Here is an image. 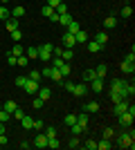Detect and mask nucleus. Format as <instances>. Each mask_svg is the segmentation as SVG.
<instances>
[{
	"label": "nucleus",
	"instance_id": "052dcab7",
	"mask_svg": "<svg viewBox=\"0 0 135 150\" xmlns=\"http://www.w3.org/2000/svg\"><path fill=\"white\" fill-rule=\"evenodd\" d=\"M7 2H9V0H0V5H7Z\"/></svg>",
	"mask_w": 135,
	"mask_h": 150
},
{
	"label": "nucleus",
	"instance_id": "f704fd0d",
	"mask_svg": "<svg viewBox=\"0 0 135 150\" xmlns=\"http://www.w3.org/2000/svg\"><path fill=\"white\" fill-rule=\"evenodd\" d=\"M63 123H65V125H74V123H77V114H65Z\"/></svg>",
	"mask_w": 135,
	"mask_h": 150
},
{
	"label": "nucleus",
	"instance_id": "37998d69",
	"mask_svg": "<svg viewBox=\"0 0 135 150\" xmlns=\"http://www.w3.org/2000/svg\"><path fill=\"white\" fill-rule=\"evenodd\" d=\"M81 146H84L86 150H97V141H95V139H88V141H86V144H81Z\"/></svg>",
	"mask_w": 135,
	"mask_h": 150
},
{
	"label": "nucleus",
	"instance_id": "5701e85b",
	"mask_svg": "<svg viewBox=\"0 0 135 150\" xmlns=\"http://www.w3.org/2000/svg\"><path fill=\"white\" fill-rule=\"evenodd\" d=\"M20 123H23V128H25V130H32V125H34V119L32 117H23V119H20Z\"/></svg>",
	"mask_w": 135,
	"mask_h": 150
},
{
	"label": "nucleus",
	"instance_id": "c756f323",
	"mask_svg": "<svg viewBox=\"0 0 135 150\" xmlns=\"http://www.w3.org/2000/svg\"><path fill=\"white\" fill-rule=\"evenodd\" d=\"M77 123H81V125L88 128V112H79L77 114Z\"/></svg>",
	"mask_w": 135,
	"mask_h": 150
},
{
	"label": "nucleus",
	"instance_id": "393cba45",
	"mask_svg": "<svg viewBox=\"0 0 135 150\" xmlns=\"http://www.w3.org/2000/svg\"><path fill=\"white\" fill-rule=\"evenodd\" d=\"M50 79H52V81H54V83H59V85H61V83L65 81L63 76H61V72H59L56 67H54V72H52V76H50Z\"/></svg>",
	"mask_w": 135,
	"mask_h": 150
},
{
	"label": "nucleus",
	"instance_id": "6ab92c4d",
	"mask_svg": "<svg viewBox=\"0 0 135 150\" xmlns=\"http://www.w3.org/2000/svg\"><path fill=\"white\" fill-rule=\"evenodd\" d=\"M70 130H72V134H84L86 130H88V128H86V125H81V123H74V125H70Z\"/></svg>",
	"mask_w": 135,
	"mask_h": 150
},
{
	"label": "nucleus",
	"instance_id": "603ef678",
	"mask_svg": "<svg viewBox=\"0 0 135 150\" xmlns=\"http://www.w3.org/2000/svg\"><path fill=\"white\" fill-rule=\"evenodd\" d=\"M61 2H63V0H47V2H45V5H50L52 9H56V7L61 5Z\"/></svg>",
	"mask_w": 135,
	"mask_h": 150
},
{
	"label": "nucleus",
	"instance_id": "6e6d98bb",
	"mask_svg": "<svg viewBox=\"0 0 135 150\" xmlns=\"http://www.w3.org/2000/svg\"><path fill=\"white\" fill-rule=\"evenodd\" d=\"M61 85H63V88L68 90V92H72V88H74V83H72V81H63Z\"/></svg>",
	"mask_w": 135,
	"mask_h": 150
},
{
	"label": "nucleus",
	"instance_id": "ea45409f",
	"mask_svg": "<svg viewBox=\"0 0 135 150\" xmlns=\"http://www.w3.org/2000/svg\"><path fill=\"white\" fill-rule=\"evenodd\" d=\"M54 13H56V16H63V13H68V5H65V2H61V5L54 9Z\"/></svg>",
	"mask_w": 135,
	"mask_h": 150
},
{
	"label": "nucleus",
	"instance_id": "864d4df0",
	"mask_svg": "<svg viewBox=\"0 0 135 150\" xmlns=\"http://www.w3.org/2000/svg\"><path fill=\"white\" fill-rule=\"evenodd\" d=\"M124 61H129V63H135V50L131 47V54H126V58Z\"/></svg>",
	"mask_w": 135,
	"mask_h": 150
},
{
	"label": "nucleus",
	"instance_id": "bf43d9fd",
	"mask_svg": "<svg viewBox=\"0 0 135 150\" xmlns=\"http://www.w3.org/2000/svg\"><path fill=\"white\" fill-rule=\"evenodd\" d=\"M29 146H32V141H23V144H20V148H23V150H27Z\"/></svg>",
	"mask_w": 135,
	"mask_h": 150
},
{
	"label": "nucleus",
	"instance_id": "412c9836",
	"mask_svg": "<svg viewBox=\"0 0 135 150\" xmlns=\"http://www.w3.org/2000/svg\"><path fill=\"white\" fill-rule=\"evenodd\" d=\"M39 94H41V99H43V101H50L52 99V90L50 88H39Z\"/></svg>",
	"mask_w": 135,
	"mask_h": 150
},
{
	"label": "nucleus",
	"instance_id": "4c0bfd02",
	"mask_svg": "<svg viewBox=\"0 0 135 150\" xmlns=\"http://www.w3.org/2000/svg\"><path fill=\"white\" fill-rule=\"evenodd\" d=\"M50 61H52V67H56V69H59V67H61V65H63V63H65V61H63V58H61V56H52Z\"/></svg>",
	"mask_w": 135,
	"mask_h": 150
},
{
	"label": "nucleus",
	"instance_id": "dca6fc26",
	"mask_svg": "<svg viewBox=\"0 0 135 150\" xmlns=\"http://www.w3.org/2000/svg\"><path fill=\"white\" fill-rule=\"evenodd\" d=\"M79 29H81V27H79V23H77V20H74V18H72L70 23L65 25V31H70V34H77Z\"/></svg>",
	"mask_w": 135,
	"mask_h": 150
},
{
	"label": "nucleus",
	"instance_id": "de8ad7c7",
	"mask_svg": "<svg viewBox=\"0 0 135 150\" xmlns=\"http://www.w3.org/2000/svg\"><path fill=\"white\" fill-rule=\"evenodd\" d=\"M43 103H45V101L41 99V96H36V99L32 101V108H36V110H41V108H43Z\"/></svg>",
	"mask_w": 135,
	"mask_h": 150
},
{
	"label": "nucleus",
	"instance_id": "a19ab883",
	"mask_svg": "<svg viewBox=\"0 0 135 150\" xmlns=\"http://www.w3.org/2000/svg\"><path fill=\"white\" fill-rule=\"evenodd\" d=\"M43 132H45V137H47V139H50V137H56V128H52V125L43 128Z\"/></svg>",
	"mask_w": 135,
	"mask_h": 150
},
{
	"label": "nucleus",
	"instance_id": "f257e3e1",
	"mask_svg": "<svg viewBox=\"0 0 135 150\" xmlns=\"http://www.w3.org/2000/svg\"><path fill=\"white\" fill-rule=\"evenodd\" d=\"M135 134H133V130H124L122 134H119V137H117V146H119V148H131L133 150L135 148Z\"/></svg>",
	"mask_w": 135,
	"mask_h": 150
},
{
	"label": "nucleus",
	"instance_id": "2f4dec72",
	"mask_svg": "<svg viewBox=\"0 0 135 150\" xmlns=\"http://www.w3.org/2000/svg\"><path fill=\"white\" fill-rule=\"evenodd\" d=\"M68 148H81V141H79L77 134H72V139L68 141Z\"/></svg>",
	"mask_w": 135,
	"mask_h": 150
},
{
	"label": "nucleus",
	"instance_id": "1a4fd4ad",
	"mask_svg": "<svg viewBox=\"0 0 135 150\" xmlns=\"http://www.w3.org/2000/svg\"><path fill=\"white\" fill-rule=\"evenodd\" d=\"M39 88H41V85H39L36 81H32V79H27V81H25V85H23V90H25L27 94H34V92H39Z\"/></svg>",
	"mask_w": 135,
	"mask_h": 150
},
{
	"label": "nucleus",
	"instance_id": "79ce46f5",
	"mask_svg": "<svg viewBox=\"0 0 135 150\" xmlns=\"http://www.w3.org/2000/svg\"><path fill=\"white\" fill-rule=\"evenodd\" d=\"M9 119H11V114L7 112L5 108H0V121H2V123H7V121H9Z\"/></svg>",
	"mask_w": 135,
	"mask_h": 150
},
{
	"label": "nucleus",
	"instance_id": "a878e982",
	"mask_svg": "<svg viewBox=\"0 0 135 150\" xmlns=\"http://www.w3.org/2000/svg\"><path fill=\"white\" fill-rule=\"evenodd\" d=\"M74 38H77V43H88V34H86L84 29H79L77 34H74Z\"/></svg>",
	"mask_w": 135,
	"mask_h": 150
},
{
	"label": "nucleus",
	"instance_id": "a18cd8bd",
	"mask_svg": "<svg viewBox=\"0 0 135 150\" xmlns=\"http://www.w3.org/2000/svg\"><path fill=\"white\" fill-rule=\"evenodd\" d=\"M52 72H54V67H52V65H50V67H43V69H41V76L50 79V76H52Z\"/></svg>",
	"mask_w": 135,
	"mask_h": 150
},
{
	"label": "nucleus",
	"instance_id": "8fccbe9b",
	"mask_svg": "<svg viewBox=\"0 0 135 150\" xmlns=\"http://www.w3.org/2000/svg\"><path fill=\"white\" fill-rule=\"evenodd\" d=\"M11 117H14V119H23V117H25V112H23V110H20V108H16V110H14V114H11Z\"/></svg>",
	"mask_w": 135,
	"mask_h": 150
},
{
	"label": "nucleus",
	"instance_id": "aec40b11",
	"mask_svg": "<svg viewBox=\"0 0 135 150\" xmlns=\"http://www.w3.org/2000/svg\"><path fill=\"white\" fill-rule=\"evenodd\" d=\"M104 27H106V29H115L117 27V18L115 16H108V18L104 20Z\"/></svg>",
	"mask_w": 135,
	"mask_h": 150
},
{
	"label": "nucleus",
	"instance_id": "3c124183",
	"mask_svg": "<svg viewBox=\"0 0 135 150\" xmlns=\"http://www.w3.org/2000/svg\"><path fill=\"white\" fill-rule=\"evenodd\" d=\"M104 137H106V139H113V137H115V130H113V128H106V130H104Z\"/></svg>",
	"mask_w": 135,
	"mask_h": 150
},
{
	"label": "nucleus",
	"instance_id": "a211bd4d",
	"mask_svg": "<svg viewBox=\"0 0 135 150\" xmlns=\"http://www.w3.org/2000/svg\"><path fill=\"white\" fill-rule=\"evenodd\" d=\"M95 74L99 76V79H106V74H108V67L101 63V65H97V67H95Z\"/></svg>",
	"mask_w": 135,
	"mask_h": 150
},
{
	"label": "nucleus",
	"instance_id": "9b49d317",
	"mask_svg": "<svg viewBox=\"0 0 135 150\" xmlns=\"http://www.w3.org/2000/svg\"><path fill=\"white\" fill-rule=\"evenodd\" d=\"M99 103H97V101H90V103H86L84 105V112H88V114H95V112H99Z\"/></svg>",
	"mask_w": 135,
	"mask_h": 150
},
{
	"label": "nucleus",
	"instance_id": "473e14b6",
	"mask_svg": "<svg viewBox=\"0 0 135 150\" xmlns=\"http://www.w3.org/2000/svg\"><path fill=\"white\" fill-rule=\"evenodd\" d=\"M16 65H20V67H27L29 65V58L23 54V56H16Z\"/></svg>",
	"mask_w": 135,
	"mask_h": 150
},
{
	"label": "nucleus",
	"instance_id": "20e7f679",
	"mask_svg": "<svg viewBox=\"0 0 135 150\" xmlns=\"http://www.w3.org/2000/svg\"><path fill=\"white\" fill-rule=\"evenodd\" d=\"M131 105V101L129 99H122V101H117V103H113V114L115 117H119L122 112H126V108Z\"/></svg>",
	"mask_w": 135,
	"mask_h": 150
},
{
	"label": "nucleus",
	"instance_id": "09e8293b",
	"mask_svg": "<svg viewBox=\"0 0 135 150\" xmlns=\"http://www.w3.org/2000/svg\"><path fill=\"white\" fill-rule=\"evenodd\" d=\"M11 38L16 40V43H20V38H23V31H20V29H14V31H11Z\"/></svg>",
	"mask_w": 135,
	"mask_h": 150
},
{
	"label": "nucleus",
	"instance_id": "c03bdc74",
	"mask_svg": "<svg viewBox=\"0 0 135 150\" xmlns=\"http://www.w3.org/2000/svg\"><path fill=\"white\" fill-rule=\"evenodd\" d=\"M9 16H11V11H9L5 5H0V20H2V18H9Z\"/></svg>",
	"mask_w": 135,
	"mask_h": 150
},
{
	"label": "nucleus",
	"instance_id": "0eeeda50",
	"mask_svg": "<svg viewBox=\"0 0 135 150\" xmlns=\"http://www.w3.org/2000/svg\"><path fill=\"white\" fill-rule=\"evenodd\" d=\"M88 92H90V90H88V85H86V83H77V85L72 88L70 94H74V96H79V99H81V96H86Z\"/></svg>",
	"mask_w": 135,
	"mask_h": 150
},
{
	"label": "nucleus",
	"instance_id": "ddd939ff",
	"mask_svg": "<svg viewBox=\"0 0 135 150\" xmlns=\"http://www.w3.org/2000/svg\"><path fill=\"white\" fill-rule=\"evenodd\" d=\"M119 67H122V72H124V74H133V72H135V63L122 61V65H119Z\"/></svg>",
	"mask_w": 135,
	"mask_h": 150
},
{
	"label": "nucleus",
	"instance_id": "4be33fe9",
	"mask_svg": "<svg viewBox=\"0 0 135 150\" xmlns=\"http://www.w3.org/2000/svg\"><path fill=\"white\" fill-rule=\"evenodd\" d=\"M72 56H74V50H70V47H63V52H61V58H63V61H72Z\"/></svg>",
	"mask_w": 135,
	"mask_h": 150
},
{
	"label": "nucleus",
	"instance_id": "c9c22d12",
	"mask_svg": "<svg viewBox=\"0 0 135 150\" xmlns=\"http://www.w3.org/2000/svg\"><path fill=\"white\" fill-rule=\"evenodd\" d=\"M131 16H133V7H131V5L122 7V18H131Z\"/></svg>",
	"mask_w": 135,
	"mask_h": 150
},
{
	"label": "nucleus",
	"instance_id": "7c9ffc66",
	"mask_svg": "<svg viewBox=\"0 0 135 150\" xmlns=\"http://www.w3.org/2000/svg\"><path fill=\"white\" fill-rule=\"evenodd\" d=\"M9 54H11V56H23V54H25V52H23V47H20V43H16L11 47V52H9Z\"/></svg>",
	"mask_w": 135,
	"mask_h": 150
},
{
	"label": "nucleus",
	"instance_id": "e433bc0d",
	"mask_svg": "<svg viewBox=\"0 0 135 150\" xmlns=\"http://www.w3.org/2000/svg\"><path fill=\"white\" fill-rule=\"evenodd\" d=\"M27 79H32V81L41 83V69H34V72H29V74H27Z\"/></svg>",
	"mask_w": 135,
	"mask_h": 150
},
{
	"label": "nucleus",
	"instance_id": "58836bf2",
	"mask_svg": "<svg viewBox=\"0 0 135 150\" xmlns=\"http://www.w3.org/2000/svg\"><path fill=\"white\" fill-rule=\"evenodd\" d=\"M95 69H86V72H84V81L86 83H90V81H92V79H95Z\"/></svg>",
	"mask_w": 135,
	"mask_h": 150
},
{
	"label": "nucleus",
	"instance_id": "bb28decb",
	"mask_svg": "<svg viewBox=\"0 0 135 150\" xmlns=\"http://www.w3.org/2000/svg\"><path fill=\"white\" fill-rule=\"evenodd\" d=\"M41 13H43L45 18H52V16H54V9H52L50 5H43L41 7Z\"/></svg>",
	"mask_w": 135,
	"mask_h": 150
},
{
	"label": "nucleus",
	"instance_id": "c85d7f7f",
	"mask_svg": "<svg viewBox=\"0 0 135 150\" xmlns=\"http://www.w3.org/2000/svg\"><path fill=\"white\" fill-rule=\"evenodd\" d=\"M2 108H5L9 114H14V110L18 108V103H16V101H5V105H2Z\"/></svg>",
	"mask_w": 135,
	"mask_h": 150
},
{
	"label": "nucleus",
	"instance_id": "72a5a7b5",
	"mask_svg": "<svg viewBox=\"0 0 135 150\" xmlns=\"http://www.w3.org/2000/svg\"><path fill=\"white\" fill-rule=\"evenodd\" d=\"M70 20H72V16H70V13H63V16H59V20H56V23H59V25H68V23H70Z\"/></svg>",
	"mask_w": 135,
	"mask_h": 150
},
{
	"label": "nucleus",
	"instance_id": "6e6552de",
	"mask_svg": "<svg viewBox=\"0 0 135 150\" xmlns=\"http://www.w3.org/2000/svg\"><path fill=\"white\" fill-rule=\"evenodd\" d=\"M90 90L95 94H99V92H104V79H99V76H95L92 81H90Z\"/></svg>",
	"mask_w": 135,
	"mask_h": 150
},
{
	"label": "nucleus",
	"instance_id": "9d476101",
	"mask_svg": "<svg viewBox=\"0 0 135 150\" xmlns=\"http://www.w3.org/2000/svg\"><path fill=\"white\" fill-rule=\"evenodd\" d=\"M86 47H88L90 54H99V52L104 50V45H99L97 40H88V43H86Z\"/></svg>",
	"mask_w": 135,
	"mask_h": 150
},
{
	"label": "nucleus",
	"instance_id": "4d7b16f0",
	"mask_svg": "<svg viewBox=\"0 0 135 150\" xmlns=\"http://www.w3.org/2000/svg\"><path fill=\"white\" fill-rule=\"evenodd\" d=\"M7 65H11V67H14V65H16V56H11V54H7Z\"/></svg>",
	"mask_w": 135,
	"mask_h": 150
},
{
	"label": "nucleus",
	"instance_id": "13d9d810",
	"mask_svg": "<svg viewBox=\"0 0 135 150\" xmlns=\"http://www.w3.org/2000/svg\"><path fill=\"white\" fill-rule=\"evenodd\" d=\"M5 144H7V134L2 132V134H0V146H5Z\"/></svg>",
	"mask_w": 135,
	"mask_h": 150
},
{
	"label": "nucleus",
	"instance_id": "49530a36",
	"mask_svg": "<svg viewBox=\"0 0 135 150\" xmlns=\"http://www.w3.org/2000/svg\"><path fill=\"white\" fill-rule=\"evenodd\" d=\"M32 128H34V130H43V128H45V123H43V119H34V125H32Z\"/></svg>",
	"mask_w": 135,
	"mask_h": 150
},
{
	"label": "nucleus",
	"instance_id": "cd10ccee",
	"mask_svg": "<svg viewBox=\"0 0 135 150\" xmlns=\"http://www.w3.org/2000/svg\"><path fill=\"white\" fill-rule=\"evenodd\" d=\"M25 56L27 58H39V47H27V50H25Z\"/></svg>",
	"mask_w": 135,
	"mask_h": 150
},
{
	"label": "nucleus",
	"instance_id": "b1692460",
	"mask_svg": "<svg viewBox=\"0 0 135 150\" xmlns=\"http://www.w3.org/2000/svg\"><path fill=\"white\" fill-rule=\"evenodd\" d=\"M25 16V7H14L11 9V18H23Z\"/></svg>",
	"mask_w": 135,
	"mask_h": 150
},
{
	"label": "nucleus",
	"instance_id": "39448f33",
	"mask_svg": "<svg viewBox=\"0 0 135 150\" xmlns=\"http://www.w3.org/2000/svg\"><path fill=\"white\" fill-rule=\"evenodd\" d=\"M32 146H36L39 150H43V148H47V137H45V132L41 130L39 134H36V139L32 141Z\"/></svg>",
	"mask_w": 135,
	"mask_h": 150
},
{
	"label": "nucleus",
	"instance_id": "7ed1b4c3",
	"mask_svg": "<svg viewBox=\"0 0 135 150\" xmlns=\"http://www.w3.org/2000/svg\"><path fill=\"white\" fill-rule=\"evenodd\" d=\"M52 52H54V45H52V43H43L39 47V58H41V61H50V58L54 56Z\"/></svg>",
	"mask_w": 135,
	"mask_h": 150
},
{
	"label": "nucleus",
	"instance_id": "2eb2a0df",
	"mask_svg": "<svg viewBox=\"0 0 135 150\" xmlns=\"http://www.w3.org/2000/svg\"><path fill=\"white\" fill-rule=\"evenodd\" d=\"M95 40L99 45H104V47H106V43H108V34H106V31H97L95 34Z\"/></svg>",
	"mask_w": 135,
	"mask_h": 150
},
{
	"label": "nucleus",
	"instance_id": "423d86ee",
	"mask_svg": "<svg viewBox=\"0 0 135 150\" xmlns=\"http://www.w3.org/2000/svg\"><path fill=\"white\" fill-rule=\"evenodd\" d=\"M61 43H63V47H70V50H74V45H77V38H74V34L65 31L63 38H61Z\"/></svg>",
	"mask_w": 135,
	"mask_h": 150
},
{
	"label": "nucleus",
	"instance_id": "f3484780",
	"mask_svg": "<svg viewBox=\"0 0 135 150\" xmlns=\"http://www.w3.org/2000/svg\"><path fill=\"white\" fill-rule=\"evenodd\" d=\"M59 72H61V76H63V79H68V76L72 74V69H70V63L65 61L63 65H61V67H59Z\"/></svg>",
	"mask_w": 135,
	"mask_h": 150
},
{
	"label": "nucleus",
	"instance_id": "f8f14e48",
	"mask_svg": "<svg viewBox=\"0 0 135 150\" xmlns=\"http://www.w3.org/2000/svg\"><path fill=\"white\" fill-rule=\"evenodd\" d=\"M5 27H7V31L11 34L14 29H18V27H20V20L18 18H9V20H5Z\"/></svg>",
	"mask_w": 135,
	"mask_h": 150
},
{
	"label": "nucleus",
	"instance_id": "4468645a",
	"mask_svg": "<svg viewBox=\"0 0 135 150\" xmlns=\"http://www.w3.org/2000/svg\"><path fill=\"white\" fill-rule=\"evenodd\" d=\"M110 148H113V141H110V139L104 137L101 141H97V150H110Z\"/></svg>",
	"mask_w": 135,
	"mask_h": 150
},
{
	"label": "nucleus",
	"instance_id": "5fc2aeb1",
	"mask_svg": "<svg viewBox=\"0 0 135 150\" xmlns=\"http://www.w3.org/2000/svg\"><path fill=\"white\" fill-rule=\"evenodd\" d=\"M25 81H27V76H16V85H18V88H23Z\"/></svg>",
	"mask_w": 135,
	"mask_h": 150
},
{
	"label": "nucleus",
	"instance_id": "f03ea898",
	"mask_svg": "<svg viewBox=\"0 0 135 150\" xmlns=\"http://www.w3.org/2000/svg\"><path fill=\"white\" fill-rule=\"evenodd\" d=\"M117 119H119V123H122L124 128L133 125V121H135V105H129V108H126V112H122Z\"/></svg>",
	"mask_w": 135,
	"mask_h": 150
}]
</instances>
